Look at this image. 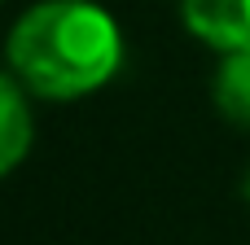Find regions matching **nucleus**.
Masks as SVG:
<instances>
[{
	"instance_id": "1",
	"label": "nucleus",
	"mask_w": 250,
	"mask_h": 245,
	"mask_svg": "<svg viewBox=\"0 0 250 245\" xmlns=\"http://www.w3.org/2000/svg\"><path fill=\"white\" fill-rule=\"evenodd\" d=\"M123 61V26L97 0H40L4 39V66L40 101H83L114 83Z\"/></svg>"
},
{
	"instance_id": "2",
	"label": "nucleus",
	"mask_w": 250,
	"mask_h": 245,
	"mask_svg": "<svg viewBox=\"0 0 250 245\" xmlns=\"http://www.w3.org/2000/svg\"><path fill=\"white\" fill-rule=\"evenodd\" d=\"M180 22L215 53L250 48V0H180Z\"/></svg>"
},
{
	"instance_id": "3",
	"label": "nucleus",
	"mask_w": 250,
	"mask_h": 245,
	"mask_svg": "<svg viewBox=\"0 0 250 245\" xmlns=\"http://www.w3.org/2000/svg\"><path fill=\"white\" fill-rule=\"evenodd\" d=\"M35 145V114H31V92L22 79L4 66L0 70V180L13 175Z\"/></svg>"
},
{
	"instance_id": "4",
	"label": "nucleus",
	"mask_w": 250,
	"mask_h": 245,
	"mask_svg": "<svg viewBox=\"0 0 250 245\" xmlns=\"http://www.w3.org/2000/svg\"><path fill=\"white\" fill-rule=\"evenodd\" d=\"M211 101L233 127H250V48L220 53V66L211 79Z\"/></svg>"
},
{
	"instance_id": "5",
	"label": "nucleus",
	"mask_w": 250,
	"mask_h": 245,
	"mask_svg": "<svg viewBox=\"0 0 250 245\" xmlns=\"http://www.w3.org/2000/svg\"><path fill=\"white\" fill-rule=\"evenodd\" d=\"M242 197L250 202V167H246V175H242Z\"/></svg>"
}]
</instances>
